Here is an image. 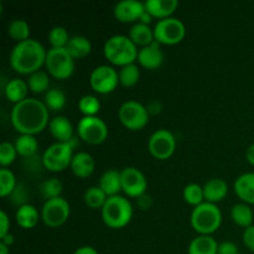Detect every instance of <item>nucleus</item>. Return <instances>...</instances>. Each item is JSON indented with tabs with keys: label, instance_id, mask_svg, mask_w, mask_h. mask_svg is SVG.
I'll list each match as a JSON object with an SVG mask.
<instances>
[{
	"label": "nucleus",
	"instance_id": "nucleus-1",
	"mask_svg": "<svg viewBox=\"0 0 254 254\" xmlns=\"http://www.w3.org/2000/svg\"><path fill=\"white\" fill-rule=\"evenodd\" d=\"M49 109L36 98H26L14 104L10 114L12 127L20 134L35 135L44 130L49 122Z\"/></svg>",
	"mask_w": 254,
	"mask_h": 254
},
{
	"label": "nucleus",
	"instance_id": "nucleus-2",
	"mask_svg": "<svg viewBox=\"0 0 254 254\" xmlns=\"http://www.w3.org/2000/svg\"><path fill=\"white\" fill-rule=\"evenodd\" d=\"M47 51L34 39L17 42L10 52V66L21 74H32L40 71L46 61Z\"/></svg>",
	"mask_w": 254,
	"mask_h": 254
},
{
	"label": "nucleus",
	"instance_id": "nucleus-3",
	"mask_svg": "<svg viewBox=\"0 0 254 254\" xmlns=\"http://www.w3.org/2000/svg\"><path fill=\"white\" fill-rule=\"evenodd\" d=\"M106 59L111 64L124 67L127 64H134L138 60L136 45L126 35H114L109 37L103 47Z\"/></svg>",
	"mask_w": 254,
	"mask_h": 254
},
{
	"label": "nucleus",
	"instance_id": "nucleus-4",
	"mask_svg": "<svg viewBox=\"0 0 254 254\" xmlns=\"http://www.w3.org/2000/svg\"><path fill=\"white\" fill-rule=\"evenodd\" d=\"M101 211L103 222L113 230L126 227L133 217V206L130 201L121 195L108 197Z\"/></svg>",
	"mask_w": 254,
	"mask_h": 254
},
{
	"label": "nucleus",
	"instance_id": "nucleus-5",
	"mask_svg": "<svg viewBox=\"0 0 254 254\" xmlns=\"http://www.w3.org/2000/svg\"><path fill=\"white\" fill-rule=\"evenodd\" d=\"M191 226L197 233L211 236L220 228L222 223V212L215 203L202 202L191 212Z\"/></svg>",
	"mask_w": 254,
	"mask_h": 254
},
{
	"label": "nucleus",
	"instance_id": "nucleus-6",
	"mask_svg": "<svg viewBox=\"0 0 254 254\" xmlns=\"http://www.w3.org/2000/svg\"><path fill=\"white\" fill-rule=\"evenodd\" d=\"M73 144L69 143H57L51 144L42 154V165L45 169L52 173H60L66 170L71 166L73 159Z\"/></svg>",
	"mask_w": 254,
	"mask_h": 254
},
{
	"label": "nucleus",
	"instance_id": "nucleus-7",
	"mask_svg": "<svg viewBox=\"0 0 254 254\" xmlns=\"http://www.w3.org/2000/svg\"><path fill=\"white\" fill-rule=\"evenodd\" d=\"M47 72L57 79H66L74 72V60L66 49L51 47L47 51L45 61Z\"/></svg>",
	"mask_w": 254,
	"mask_h": 254
},
{
	"label": "nucleus",
	"instance_id": "nucleus-8",
	"mask_svg": "<svg viewBox=\"0 0 254 254\" xmlns=\"http://www.w3.org/2000/svg\"><path fill=\"white\" fill-rule=\"evenodd\" d=\"M186 29L184 22L178 17H166L159 20L154 26L155 41L163 45H176L185 37Z\"/></svg>",
	"mask_w": 254,
	"mask_h": 254
},
{
	"label": "nucleus",
	"instance_id": "nucleus-9",
	"mask_svg": "<svg viewBox=\"0 0 254 254\" xmlns=\"http://www.w3.org/2000/svg\"><path fill=\"white\" fill-rule=\"evenodd\" d=\"M119 122L129 130H140L148 124L149 112L146 107L136 101H127L118 111Z\"/></svg>",
	"mask_w": 254,
	"mask_h": 254
},
{
	"label": "nucleus",
	"instance_id": "nucleus-10",
	"mask_svg": "<svg viewBox=\"0 0 254 254\" xmlns=\"http://www.w3.org/2000/svg\"><path fill=\"white\" fill-rule=\"evenodd\" d=\"M77 133L86 143L98 145L108 136V128L103 119L99 117H82L77 124Z\"/></svg>",
	"mask_w": 254,
	"mask_h": 254
},
{
	"label": "nucleus",
	"instance_id": "nucleus-11",
	"mask_svg": "<svg viewBox=\"0 0 254 254\" xmlns=\"http://www.w3.org/2000/svg\"><path fill=\"white\" fill-rule=\"evenodd\" d=\"M71 207L67 200L62 197L46 200L41 210V218L50 228H57L64 225L69 217Z\"/></svg>",
	"mask_w": 254,
	"mask_h": 254
},
{
	"label": "nucleus",
	"instance_id": "nucleus-12",
	"mask_svg": "<svg viewBox=\"0 0 254 254\" xmlns=\"http://www.w3.org/2000/svg\"><path fill=\"white\" fill-rule=\"evenodd\" d=\"M89 84L97 93H111L119 84L118 71L108 64H101L91 72Z\"/></svg>",
	"mask_w": 254,
	"mask_h": 254
},
{
	"label": "nucleus",
	"instance_id": "nucleus-13",
	"mask_svg": "<svg viewBox=\"0 0 254 254\" xmlns=\"http://www.w3.org/2000/svg\"><path fill=\"white\" fill-rule=\"evenodd\" d=\"M176 139L168 129H158L151 134L148 141V149L151 155L159 160H166L174 154Z\"/></svg>",
	"mask_w": 254,
	"mask_h": 254
},
{
	"label": "nucleus",
	"instance_id": "nucleus-14",
	"mask_svg": "<svg viewBox=\"0 0 254 254\" xmlns=\"http://www.w3.org/2000/svg\"><path fill=\"white\" fill-rule=\"evenodd\" d=\"M122 191L129 197H141L148 189V181L139 169L128 166L121 171Z\"/></svg>",
	"mask_w": 254,
	"mask_h": 254
},
{
	"label": "nucleus",
	"instance_id": "nucleus-15",
	"mask_svg": "<svg viewBox=\"0 0 254 254\" xmlns=\"http://www.w3.org/2000/svg\"><path fill=\"white\" fill-rule=\"evenodd\" d=\"M145 10V2L138 0H122L114 5L113 14L118 21L134 22L140 20Z\"/></svg>",
	"mask_w": 254,
	"mask_h": 254
},
{
	"label": "nucleus",
	"instance_id": "nucleus-16",
	"mask_svg": "<svg viewBox=\"0 0 254 254\" xmlns=\"http://www.w3.org/2000/svg\"><path fill=\"white\" fill-rule=\"evenodd\" d=\"M141 67L146 69H156L163 64L164 52L161 50L160 44L154 41L153 44L145 47H141L138 52V60Z\"/></svg>",
	"mask_w": 254,
	"mask_h": 254
},
{
	"label": "nucleus",
	"instance_id": "nucleus-17",
	"mask_svg": "<svg viewBox=\"0 0 254 254\" xmlns=\"http://www.w3.org/2000/svg\"><path fill=\"white\" fill-rule=\"evenodd\" d=\"M50 133L61 143H69L73 139V126L64 116H56L49 123Z\"/></svg>",
	"mask_w": 254,
	"mask_h": 254
},
{
	"label": "nucleus",
	"instance_id": "nucleus-18",
	"mask_svg": "<svg viewBox=\"0 0 254 254\" xmlns=\"http://www.w3.org/2000/svg\"><path fill=\"white\" fill-rule=\"evenodd\" d=\"M71 170L77 178L86 179L93 174L94 169H96V161H94L93 156L86 151H79V153L74 154L73 159L71 163Z\"/></svg>",
	"mask_w": 254,
	"mask_h": 254
},
{
	"label": "nucleus",
	"instance_id": "nucleus-19",
	"mask_svg": "<svg viewBox=\"0 0 254 254\" xmlns=\"http://www.w3.org/2000/svg\"><path fill=\"white\" fill-rule=\"evenodd\" d=\"M236 195L248 205H254V173H245L235 181Z\"/></svg>",
	"mask_w": 254,
	"mask_h": 254
},
{
	"label": "nucleus",
	"instance_id": "nucleus-20",
	"mask_svg": "<svg viewBox=\"0 0 254 254\" xmlns=\"http://www.w3.org/2000/svg\"><path fill=\"white\" fill-rule=\"evenodd\" d=\"M228 193V185L223 179L213 178L208 180L203 186V195L206 202L217 203L226 198Z\"/></svg>",
	"mask_w": 254,
	"mask_h": 254
},
{
	"label": "nucleus",
	"instance_id": "nucleus-21",
	"mask_svg": "<svg viewBox=\"0 0 254 254\" xmlns=\"http://www.w3.org/2000/svg\"><path fill=\"white\" fill-rule=\"evenodd\" d=\"M179 6L178 0H146L145 9L153 17L166 19L171 17Z\"/></svg>",
	"mask_w": 254,
	"mask_h": 254
},
{
	"label": "nucleus",
	"instance_id": "nucleus-22",
	"mask_svg": "<svg viewBox=\"0 0 254 254\" xmlns=\"http://www.w3.org/2000/svg\"><path fill=\"white\" fill-rule=\"evenodd\" d=\"M98 186L108 197L119 195V192L122 191L121 173L116 169H108L102 174Z\"/></svg>",
	"mask_w": 254,
	"mask_h": 254
},
{
	"label": "nucleus",
	"instance_id": "nucleus-23",
	"mask_svg": "<svg viewBox=\"0 0 254 254\" xmlns=\"http://www.w3.org/2000/svg\"><path fill=\"white\" fill-rule=\"evenodd\" d=\"M40 218V213L35 206L25 203V205H20L19 208L15 213V220L16 223L24 230H30L34 228L37 225Z\"/></svg>",
	"mask_w": 254,
	"mask_h": 254
},
{
	"label": "nucleus",
	"instance_id": "nucleus-24",
	"mask_svg": "<svg viewBox=\"0 0 254 254\" xmlns=\"http://www.w3.org/2000/svg\"><path fill=\"white\" fill-rule=\"evenodd\" d=\"M27 92H29L27 82L20 78L10 79L6 83V86L4 87L5 97H6L7 101L14 104H17L24 101V99H26Z\"/></svg>",
	"mask_w": 254,
	"mask_h": 254
},
{
	"label": "nucleus",
	"instance_id": "nucleus-25",
	"mask_svg": "<svg viewBox=\"0 0 254 254\" xmlns=\"http://www.w3.org/2000/svg\"><path fill=\"white\" fill-rule=\"evenodd\" d=\"M218 243L211 236L200 235L193 238L188 248L189 254H217Z\"/></svg>",
	"mask_w": 254,
	"mask_h": 254
},
{
	"label": "nucleus",
	"instance_id": "nucleus-26",
	"mask_svg": "<svg viewBox=\"0 0 254 254\" xmlns=\"http://www.w3.org/2000/svg\"><path fill=\"white\" fill-rule=\"evenodd\" d=\"M129 39L136 45V46L145 47L148 45L153 44L155 41L154 37V29H151L149 25L136 22L129 30Z\"/></svg>",
	"mask_w": 254,
	"mask_h": 254
},
{
	"label": "nucleus",
	"instance_id": "nucleus-27",
	"mask_svg": "<svg viewBox=\"0 0 254 254\" xmlns=\"http://www.w3.org/2000/svg\"><path fill=\"white\" fill-rule=\"evenodd\" d=\"M67 50L69 55L72 56V59H83L87 57L92 51V44L86 36H73L69 39L68 44L64 47Z\"/></svg>",
	"mask_w": 254,
	"mask_h": 254
},
{
	"label": "nucleus",
	"instance_id": "nucleus-28",
	"mask_svg": "<svg viewBox=\"0 0 254 254\" xmlns=\"http://www.w3.org/2000/svg\"><path fill=\"white\" fill-rule=\"evenodd\" d=\"M231 218L240 227L248 228L253 226V211L248 203L241 202L233 205L231 208Z\"/></svg>",
	"mask_w": 254,
	"mask_h": 254
},
{
	"label": "nucleus",
	"instance_id": "nucleus-29",
	"mask_svg": "<svg viewBox=\"0 0 254 254\" xmlns=\"http://www.w3.org/2000/svg\"><path fill=\"white\" fill-rule=\"evenodd\" d=\"M15 148H16L17 155L22 158H31L36 154L39 149V143L34 135H27V134H21L15 141Z\"/></svg>",
	"mask_w": 254,
	"mask_h": 254
},
{
	"label": "nucleus",
	"instance_id": "nucleus-30",
	"mask_svg": "<svg viewBox=\"0 0 254 254\" xmlns=\"http://www.w3.org/2000/svg\"><path fill=\"white\" fill-rule=\"evenodd\" d=\"M83 200L89 208H93V210L101 208L102 210L103 206L106 205L107 200H108V196L103 192V190L99 186H92L86 190Z\"/></svg>",
	"mask_w": 254,
	"mask_h": 254
},
{
	"label": "nucleus",
	"instance_id": "nucleus-31",
	"mask_svg": "<svg viewBox=\"0 0 254 254\" xmlns=\"http://www.w3.org/2000/svg\"><path fill=\"white\" fill-rule=\"evenodd\" d=\"M7 34L15 41L21 42L30 39V25L26 20L16 19L12 20L7 26Z\"/></svg>",
	"mask_w": 254,
	"mask_h": 254
},
{
	"label": "nucleus",
	"instance_id": "nucleus-32",
	"mask_svg": "<svg viewBox=\"0 0 254 254\" xmlns=\"http://www.w3.org/2000/svg\"><path fill=\"white\" fill-rule=\"evenodd\" d=\"M119 83L123 87H133L140 79V71L135 64H127L119 69Z\"/></svg>",
	"mask_w": 254,
	"mask_h": 254
},
{
	"label": "nucleus",
	"instance_id": "nucleus-33",
	"mask_svg": "<svg viewBox=\"0 0 254 254\" xmlns=\"http://www.w3.org/2000/svg\"><path fill=\"white\" fill-rule=\"evenodd\" d=\"M44 103L49 111L59 112L61 111L64 107V104H66V96H64V92L59 88L49 89V91L45 93Z\"/></svg>",
	"mask_w": 254,
	"mask_h": 254
},
{
	"label": "nucleus",
	"instance_id": "nucleus-34",
	"mask_svg": "<svg viewBox=\"0 0 254 254\" xmlns=\"http://www.w3.org/2000/svg\"><path fill=\"white\" fill-rule=\"evenodd\" d=\"M27 86L29 89L34 93H44L49 91L50 77L46 72L37 71L35 73L30 74L27 79Z\"/></svg>",
	"mask_w": 254,
	"mask_h": 254
},
{
	"label": "nucleus",
	"instance_id": "nucleus-35",
	"mask_svg": "<svg viewBox=\"0 0 254 254\" xmlns=\"http://www.w3.org/2000/svg\"><path fill=\"white\" fill-rule=\"evenodd\" d=\"M64 190V185H62L61 180L57 178H50L45 180L40 186V191L41 195L44 196L46 200H51V198L61 197V192Z\"/></svg>",
	"mask_w": 254,
	"mask_h": 254
},
{
	"label": "nucleus",
	"instance_id": "nucleus-36",
	"mask_svg": "<svg viewBox=\"0 0 254 254\" xmlns=\"http://www.w3.org/2000/svg\"><path fill=\"white\" fill-rule=\"evenodd\" d=\"M78 109L83 117H94L101 111V102L96 96L86 94L79 99Z\"/></svg>",
	"mask_w": 254,
	"mask_h": 254
},
{
	"label": "nucleus",
	"instance_id": "nucleus-37",
	"mask_svg": "<svg viewBox=\"0 0 254 254\" xmlns=\"http://www.w3.org/2000/svg\"><path fill=\"white\" fill-rule=\"evenodd\" d=\"M16 189V179L12 171L9 169H0V196L6 197L7 195H11Z\"/></svg>",
	"mask_w": 254,
	"mask_h": 254
},
{
	"label": "nucleus",
	"instance_id": "nucleus-38",
	"mask_svg": "<svg viewBox=\"0 0 254 254\" xmlns=\"http://www.w3.org/2000/svg\"><path fill=\"white\" fill-rule=\"evenodd\" d=\"M184 200L191 206H198L203 202L205 200V195H203V188L198 184H189L185 189H184Z\"/></svg>",
	"mask_w": 254,
	"mask_h": 254
},
{
	"label": "nucleus",
	"instance_id": "nucleus-39",
	"mask_svg": "<svg viewBox=\"0 0 254 254\" xmlns=\"http://www.w3.org/2000/svg\"><path fill=\"white\" fill-rule=\"evenodd\" d=\"M69 41L68 31L64 26H54L50 30L49 42L52 47L64 49Z\"/></svg>",
	"mask_w": 254,
	"mask_h": 254
},
{
	"label": "nucleus",
	"instance_id": "nucleus-40",
	"mask_svg": "<svg viewBox=\"0 0 254 254\" xmlns=\"http://www.w3.org/2000/svg\"><path fill=\"white\" fill-rule=\"evenodd\" d=\"M17 151L15 144H11L10 141H2L0 144V165L2 168H6L10 164L14 163Z\"/></svg>",
	"mask_w": 254,
	"mask_h": 254
},
{
	"label": "nucleus",
	"instance_id": "nucleus-41",
	"mask_svg": "<svg viewBox=\"0 0 254 254\" xmlns=\"http://www.w3.org/2000/svg\"><path fill=\"white\" fill-rule=\"evenodd\" d=\"M217 254H238L237 245L231 241H225L218 245Z\"/></svg>",
	"mask_w": 254,
	"mask_h": 254
},
{
	"label": "nucleus",
	"instance_id": "nucleus-42",
	"mask_svg": "<svg viewBox=\"0 0 254 254\" xmlns=\"http://www.w3.org/2000/svg\"><path fill=\"white\" fill-rule=\"evenodd\" d=\"M9 228H10V220L9 216L6 215L5 211H0V240L9 235Z\"/></svg>",
	"mask_w": 254,
	"mask_h": 254
},
{
	"label": "nucleus",
	"instance_id": "nucleus-43",
	"mask_svg": "<svg viewBox=\"0 0 254 254\" xmlns=\"http://www.w3.org/2000/svg\"><path fill=\"white\" fill-rule=\"evenodd\" d=\"M243 243L251 252L254 253V225L246 228L243 232Z\"/></svg>",
	"mask_w": 254,
	"mask_h": 254
},
{
	"label": "nucleus",
	"instance_id": "nucleus-44",
	"mask_svg": "<svg viewBox=\"0 0 254 254\" xmlns=\"http://www.w3.org/2000/svg\"><path fill=\"white\" fill-rule=\"evenodd\" d=\"M73 254H99V253L97 252L96 248L89 247V246H83V247L77 248Z\"/></svg>",
	"mask_w": 254,
	"mask_h": 254
},
{
	"label": "nucleus",
	"instance_id": "nucleus-45",
	"mask_svg": "<svg viewBox=\"0 0 254 254\" xmlns=\"http://www.w3.org/2000/svg\"><path fill=\"white\" fill-rule=\"evenodd\" d=\"M246 159H247L251 165H254V143L252 145H250V148L246 151Z\"/></svg>",
	"mask_w": 254,
	"mask_h": 254
},
{
	"label": "nucleus",
	"instance_id": "nucleus-46",
	"mask_svg": "<svg viewBox=\"0 0 254 254\" xmlns=\"http://www.w3.org/2000/svg\"><path fill=\"white\" fill-rule=\"evenodd\" d=\"M151 19H153V16H151V15L149 14V12L145 10V12H144V14L141 15V17H140V20H139V22H141V24L149 25L151 22Z\"/></svg>",
	"mask_w": 254,
	"mask_h": 254
},
{
	"label": "nucleus",
	"instance_id": "nucleus-47",
	"mask_svg": "<svg viewBox=\"0 0 254 254\" xmlns=\"http://www.w3.org/2000/svg\"><path fill=\"white\" fill-rule=\"evenodd\" d=\"M1 242L4 243V245H6L7 247H10V246H11L12 243H14V236H12L11 233H9V235L5 236V237L2 238Z\"/></svg>",
	"mask_w": 254,
	"mask_h": 254
},
{
	"label": "nucleus",
	"instance_id": "nucleus-48",
	"mask_svg": "<svg viewBox=\"0 0 254 254\" xmlns=\"http://www.w3.org/2000/svg\"><path fill=\"white\" fill-rule=\"evenodd\" d=\"M0 254H10L9 247L2 242H0Z\"/></svg>",
	"mask_w": 254,
	"mask_h": 254
}]
</instances>
